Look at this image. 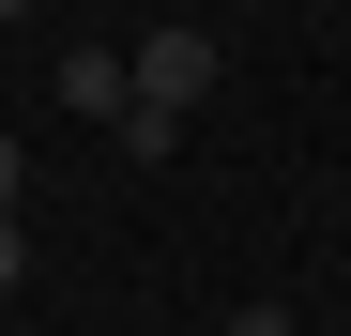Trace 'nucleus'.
<instances>
[{
	"instance_id": "obj_3",
	"label": "nucleus",
	"mask_w": 351,
	"mask_h": 336,
	"mask_svg": "<svg viewBox=\"0 0 351 336\" xmlns=\"http://www.w3.org/2000/svg\"><path fill=\"white\" fill-rule=\"evenodd\" d=\"M16 184H31V153H16V123H0V214H16Z\"/></svg>"
},
{
	"instance_id": "obj_1",
	"label": "nucleus",
	"mask_w": 351,
	"mask_h": 336,
	"mask_svg": "<svg viewBox=\"0 0 351 336\" xmlns=\"http://www.w3.org/2000/svg\"><path fill=\"white\" fill-rule=\"evenodd\" d=\"M199 92H214V31H199V16H168V31H138V107H123L107 138L153 168L168 138H184V107H199Z\"/></svg>"
},
{
	"instance_id": "obj_7",
	"label": "nucleus",
	"mask_w": 351,
	"mask_h": 336,
	"mask_svg": "<svg viewBox=\"0 0 351 336\" xmlns=\"http://www.w3.org/2000/svg\"><path fill=\"white\" fill-rule=\"evenodd\" d=\"M336 260H351V245H336Z\"/></svg>"
},
{
	"instance_id": "obj_2",
	"label": "nucleus",
	"mask_w": 351,
	"mask_h": 336,
	"mask_svg": "<svg viewBox=\"0 0 351 336\" xmlns=\"http://www.w3.org/2000/svg\"><path fill=\"white\" fill-rule=\"evenodd\" d=\"M62 107H77V123H123V107H138V62H107V46H77V62H62Z\"/></svg>"
},
{
	"instance_id": "obj_6",
	"label": "nucleus",
	"mask_w": 351,
	"mask_h": 336,
	"mask_svg": "<svg viewBox=\"0 0 351 336\" xmlns=\"http://www.w3.org/2000/svg\"><path fill=\"white\" fill-rule=\"evenodd\" d=\"M0 16H31V0H0Z\"/></svg>"
},
{
	"instance_id": "obj_4",
	"label": "nucleus",
	"mask_w": 351,
	"mask_h": 336,
	"mask_svg": "<svg viewBox=\"0 0 351 336\" xmlns=\"http://www.w3.org/2000/svg\"><path fill=\"white\" fill-rule=\"evenodd\" d=\"M16 275H31V230H16V214H0V291H16Z\"/></svg>"
},
{
	"instance_id": "obj_5",
	"label": "nucleus",
	"mask_w": 351,
	"mask_h": 336,
	"mask_svg": "<svg viewBox=\"0 0 351 336\" xmlns=\"http://www.w3.org/2000/svg\"><path fill=\"white\" fill-rule=\"evenodd\" d=\"M229 336H290V306H229Z\"/></svg>"
}]
</instances>
